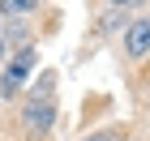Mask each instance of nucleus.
<instances>
[{
    "mask_svg": "<svg viewBox=\"0 0 150 141\" xmlns=\"http://www.w3.org/2000/svg\"><path fill=\"white\" fill-rule=\"evenodd\" d=\"M22 120L30 124L35 133H52L56 124V98H52V73H47V81H39V90L30 94V103H26Z\"/></svg>",
    "mask_w": 150,
    "mask_h": 141,
    "instance_id": "obj_1",
    "label": "nucleus"
},
{
    "mask_svg": "<svg viewBox=\"0 0 150 141\" xmlns=\"http://www.w3.org/2000/svg\"><path fill=\"white\" fill-rule=\"evenodd\" d=\"M120 47H125L129 60H142L150 56V17L142 13V17H133V22L125 26V34H120Z\"/></svg>",
    "mask_w": 150,
    "mask_h": 141,
    "instance_id": "obj_2",
    "label": "nucleus"
},
{
    "mask_svg": "<svg viewBox=\"0 0 150 141\" xmlns=\"http://www.w3.org/2000/svg\"><path fill=\"white\" fill-rule=\"evenodd\" d=\"M30 64H35V51H30V47H22V51L13 56V64H4V73H0V94H4V98H13V94L26 86Z\"/></svg>",
    "mask_w": 150,
    "mask_h": 141,
    "instance_id": "obj_3",
    "label": "nucleus"
},
{
    "mask_svg": "<svg viewBox=\"0 0 150 141\" xmlns=\"http://www.w3.org/2000/svg\"><path fill=\"white\" fill-rule=\"evenodd\" d=\"M0 9H4V13H17V17H22V13H30V9H35V0H0Z\"/></svg>",
    "mask_w": 150,
    "mask_h": 141,
    "instance_id": "obj_4",
    "label": "nucleus"
},
{
    "mask_svg": "<svg viewBox=\"0 0 150 141\" xmlns=\"http://www.w3.org/2000/svg\"><path fill=\"white\" fill-rule=\"evenodd\" d=\"M107 9H116V13H129V9H142L146 0H103Z\"/></svg>",
    "mask_w": 150,
    "mask_h": 141,
    "instance_id": "obj_5",
    "label": "nucleus"
},
{
    "mask_svg": "<svg viewBox=\"0 0 150 141\" xmlns=\"http://www.w3.org/2000/svg\"><path fill=\"white\" fill-rule=\"evenodd\" d=\"M4 56H9V26L0 22V60H4Z\"/></svg>",
    "mask_w": 150,
    "mask_h": 141,
    "instance_id": "obj_6",
    "label": "nucleus"
},
{
    "mask_svg": "<svg viewBox=\"0 0 150 141\" xmlns=\"http://www.w3.org/2000/svg\"><path fill=\"white\" fill-rule=\"evenodd\" d=\"M81 141H116L112 133H90V137H81Z\"/></svg>",
    "mask_w": 150,
    "mask_h": 141,
    "instance_id": "obj_7",
    "label": "nucleus"
}]
</instances>
